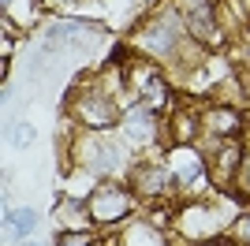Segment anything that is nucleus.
Masks as SVG:
<instances>
[{
    "label": "nucleus",
    "instance_id": "3",
    "mask_svg": "<svg viewBox=\"0 0 250 246\" xmlns=\"http://www.w3.org/2000/svg\"><path fill=\"white\" fill-rule=\"evenodd\" d=\"M172 175H176V186H202L209 183V168H206V157L187 149V145H179L176 153H172Z\"/></svg>",
    "mask_w": 250,
    "mask_h": 246
},
{
    "label": "nucleus",
    "instance_id": "6",
    "mask_svg": "<svg viewBox=\"0 0 250 246\" xmlns=\"http://www.w3.org/2000/svg\"><path fill=\"white\" fill-rule=\"evenodd\" d=\"M202 120H206V131L213 134V138H235V134L243 131L235 108H209Z\"/></svg>",
    "mask_w": 250,
    "mask_h": 246
},
{
    "label": "nucleus",
    "instance_id": "9",
    "mask_svg": "<svg viewBox=\"0 0 250 246\" xmlns=\"http://www.w3.org/2000/svg\"><path fill=\"white\" fill-rule=\"evenodd\" d=\"M231 239L239 246H250V213H243L239 220H235V227H231Z\"/></svg>",
    "mask_w": 250,
    "mask_h": 246
},
{
    "label": "nucleus",
    "instance_id": "4",
    "mask_svg": "<svg viewBox=\"0 0 250 246\" xmlns=\"http://www.w3.org/2000/svg\"><path fill=\"white\" fill-rule=\"evenodd\" d=\"M131 179H135V190L146 198H157V194H165V190L176 186V175H172L168 164H138Z\"/></svg>",
    "mask_w": 250,
    "mask_h": 246
},
{
    "label": "nucleus",
    "instance_id": "7",
    "mask_svg": "<svg viewBox=\"0 0 250 246\" xmlns=\"http://www.w3.org/2000/svg\"><path fill=\"white\" fill-rule=\"evenodd\" d=\"M235 194L239 198H247L250 202V153H243V164H239V172H235Z\"/></svg>",
    "mask_w": 250,
    "mask_h": 246
},
{
    "label": "nucleus",
    "instance_id": "2",
    "mask_svg": "<svg viewBox=\"0 0 250 246\" xmlns=\"http://www.w3.org/2000/svg\"><path fill=\"white\" fill-rule=\"evenodd\" d=\"M206 157V168H209V183H217V186H231L235 183V172H239V164H243V149L235 142H224V138H217V149L213 153H202Z\"/></svg>",
    "mask_w": 250,
    "mask_h": 246
},
{
    "label": "nucleus",
    "instance_id": "5",
    "mask_svg": "<svg viewBox=\"0 0 250 246\" xmlns=\"http://www.w3.org/2000/svg\"><path fill=\"white\" fill-rule=\"evenodd\" d=\"M187 30L190 38L206 41V45H220L217 22H213V4L209 0H187Z\"/></svg>",
    "mask_w": 250,
    "mask_h": 246
},
{
    "label": "nucleus",
    "instance_id": "8",
    "mask_svg": "<svg viewBox=\"0 0 250 246\" xmlns=\"http://www.w3.org/2000/svg\"><path fill=\"white\" fill-rule=\"evenodd\" d=\"M56 246H94V235L83 231V227H79V231H63V235L56 239Z\"/></svg>",
    "mask_w": 250,
    "mask_h": 246
},
{
    "label": "nucleus",
    "instance_id": "1",
    "mask_svg": "<svg viewBox=\"0 0 250 246\" xmlns=\"http://www.w3.org/2000/svg\"><path fill=\"white\" fill-rule=\"evenodd\" d=\"M131 205H135V198H131V190H127V186L104 183V186H97L94 194H90L86 213H90V220H94V224H120V220L131 213Z\"/></svg>",
    "mask_w": 250,
    "mask_h": 246
}]
</instances>
